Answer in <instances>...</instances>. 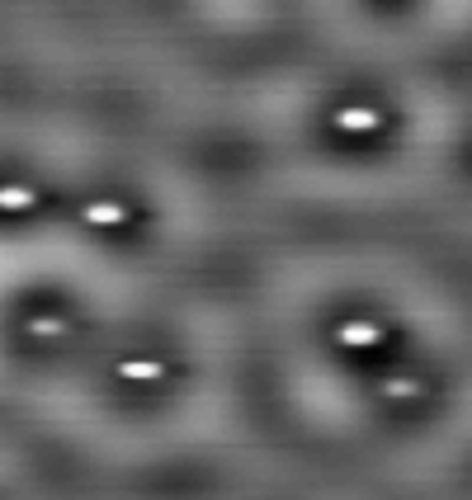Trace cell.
<instances>
[{
  "label": "cell",
  "instance_id": "1",
  "mask_svg": "<svg viewBox=\"0 0 472 500\" xmlns=\"http://www.w3.org/2000/svg\"><path fill=\"white\" fill-rule=\"evenodd\" d=\"M85 222L114 227V222H123V208H118V203H90V208H85Z\"/></svg>",
  "mask_w": 472,
  "mask_h": 500
},
{
  "label": "cell",
  "instance_id": "2",
  "mask_svg": "<svg viewBox=\"0 0 472 500\" xmlns=\"http://www.w3.org/2000/svg\"><path fill=\"white\" fill-rule=\"evenodd\" d=\"M341 340L345 344H373V340H378V331H373V326H364V321H354V326H350V331H341Z\"/></svg>",
  "mask_w": 472,
  "mask_h": 500
},
{
  "label": "cell",
  "instance_id": "3",
  "mask_svg": "<svg viewBox=\"0 0 472 500\" xmlns=\"http://www.w3.org/2000/svg\"><path fill=\"white\" fill-rule=\"evenodd\" d=\"M341 123H345V128H373V113H368V109H350Z\"/></svg>",
  "mask_w": 472,
  "mask_h": 500
},
{
  "label": "cell",
  "instance_id": "4",
  "mask_svg": "<svg viewBox=\"0 0 472 500\" xmlns=\"http://www.w3.org/2000/svg\"><path fill=\"white\" fill-rule=\"evenodd\" d=\"M156 364H123V378H156Z\"/></svg>",
  "mask_w": 472,
  "mask_h": 500
}]
</instances>
